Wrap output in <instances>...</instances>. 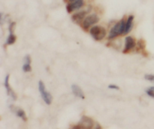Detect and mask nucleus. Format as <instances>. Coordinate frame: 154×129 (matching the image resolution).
I'll return each mask as SVG.
<instances>
[{
  "label": "nucleus",
  "instance_id": "obj_1",
  "mask_svg": "<svg viewBox=\"0 0 154 129\" xmlns=\"http://www.w3.org/2000/svg\"><path fill=\"white\" fill-rule=\"evenodd\" d=\"M126 21L123 18L120 21L117 22L112 29L111 30L109 33V39H114L117 36H120V35L123 34L125 30V27H126Z\"/></svg>",
  "mask_w": 154,
  "mask_h": 129
},
{
  "label": "nucleus",
  "instance_id": "obj_2",
  "mask_svg": "<svg viewBox=\"0 0 154 129\" xmlns=\"http://www.w3.org/2000/svg\"><path fill=\"white\" fill-rule=\"evenodd\" d=\"M90 33L95 40L99 41L103 39L106 36L107 32L104 27L100 26H94L90 29Z\"/></svg>",
  "mask_w": 154,
  "mask_h": 129
},
{
  "label": "nucleus",
  "instance_id": "obj_3",
  "mask_svg": "<svg viewBox=\"0 0 154 129\" xmlns=\"http://www.w3.org/2000/svg\"><path fill=\"white\" fill-rule=\"evenodd\" d=\"M38 89H39V92H40L41 96H42V99L44 100V101H45V102L46 103V104H48V105H51L53 101V97L52 95H51V93L48 92V91L46 90L45 83H44L42 81H39Z\"/></svg>",
  "mask_w": 154,
  "mask_h": 129
},
{
  "label": "nucleus",
  "instance_id": "obj_4",
  "mask_svg": "<svg viewBox=\"0 0 154 129\" xmlns=\"http://www.w3.org/2000/svg\"><path fill=\"white\" fill-rule=\"evenodd\" d=\"M99 21V18L97 15L96 14H92V15H88L85 18L84 21L82 22V27L83 28L87 30L89 27H92L94 24H97Z\"/></svg>",
  "mask_w": 154,
  "mask_h": 129
},
{
  "label": "nucleus",
  "instance_id": "obj_5",
  "mask_svg": "<svg viewBox=\"0 0 154 129\" xmlns=\"http://www.w3.org/2000/svg\"><path fill=\"white\" fill-rule=\"evenodd\" d=\"M78 125H79L81 129H93L94 122H93V120L91 118L84 116L81 118Z\"/></svg>",
  "mask_w": 154,
  "mask_h": 129
},
{
  "label": "nucleus",
  "instance_id": "obj_6",
  "mask_svg": "<svg viewBox=\"0 0 154 129\" xmlns=\"http://www.w3.org/2000/svg\"><path fill=\"white\" fill-rule=\"evenodd\" d=\"M84 5V0H75V2H70L66 6V10L69 13H72V11L81 8Z\"/></svg>",
  "mask_w": 154,
  "mask_h": 129
},
{
  "label": "nucleus",
  "instance_id": "obj_7",
  "mask_svg": "<svg viewBox=\"0 0 154 129\" xmlns=\"http://www.w3.org/2000/svg\"><path fill=\"white\" fill-rule=\"evenodd\" d=\"M135 40L134 38H132V36H127L126 38V42H125V48L123 49V53H127L129 51L132 49V48H135Z\"/></svg>",
  "mask_w": 154,
  "mask_h": 129
},
{
  "label": "nucleus",
  "instance_id": "obj_8",
  "mask_svg": "<svg viewBox=\"0 0 154 129\" xmlns=\"http://www.w3.org/2000/svg\"><path fill=\"white\" fill-rule=\"evenodd\" d=\"M87 12L86 11H79L75 13V15H72V20L75 23H77V24H80V23L83 22L84 20L85 19V17L87 15Z\"/></svg>",
  "mask_w": 154,
  "mask_h": 129
},
{
  "label": "nucleus",
  "instance_id": "obj_9",
  "mask_svg": "<svg viewBox=\"0 0 154 129\" xmlns=\"http://www.w3.org/2000/svg\"><path fill=\"white\" fill-rule=\"evenodd\" d=\"M5 87L6 91H7L8 95H10L14 100L17 99L16 94L14 92V91L11 89L10 85H9V75H7L5 77Z\"/></svg>",
  "mask_w": 154,
  "mask_h": 129
},
{
  "label": "nucleus",
  "instance_id": "obj_10",
  "mask_svg": "<svg viewBox=\"0 0 154 129\" xmlns=\"http://www.w3.org/2000/svg\"><path fill=\"white\" fill-rule=\"evenodd\" d=\"M72 89L74 95H75V96L78 97V98H81V99H84V98H85V96H84V92H83L82 89H81L79 86L77 85H72Z\"/></svg>",
  "mask_w": 154,
  "mask_h": 129
},
{
  "label": "nucleus",
  "instance_id": "obj_11",
  "mask_svg": "<svg viewBox=\"0 0 154 129\" xmlns=\"http://www.w3.org/2000/svg\"><path fill=\"white\" fill-rule=\"evenodd\" d=\"M133 20H134V16L133 15H129V18H127V21L126 23V27H125V30L124 33L123 34H127L129 32L131 31V30L132 29V24H133Z\"/></svg>",
  "mask_w": 154,
  "mask_h": 129
},
{
  "label": "nucleus",
  "instance_id": "obj_12",
  "mask_svg": "<svg viewBox=\"0 0 154 129\" xmlns=\"http://www.w3.org/2000/svg\"><path fill=\"white\" fill-rule=\"evenodd\" d=\"M11 107V108H13V109H11V110H13L15 113H16V115L18 116V117L21 118L23 120L25 121V122H26L27 121L26 115L25 112H24L23 110H21V109H20V108H17V107Z\"/></svg>",
  "mask_w": 154,
  "mask_h": 129
},
{
  "label": "nucleus",
  "instance_id": "obj_13",
  "mask_svg": "<svg viewBox=\"0 0 154 129\" xmlns=\"http://www.w3.org/2000/svg\"><path fill=\"white\" fill-rule=\"evenodd\" d=\"M15 42H16V36H15V35H14V33H10L8 36V37L6 44L10 45H12V44L14 43Z\"/></svg>",
  "mask_w": 154,
  "mask_h": 129
},
{
  "label": "nucleus",
  "instance_id": "obj_14",
  "mask_svg": "<svg viewBox=\"0 0 154 129\" xmlns=\"http://www.w3.org/2000/svg\"><path fill=\"white\" fill-rule=\"evenodd\" d=\"M23 70L24 71V72H30V71L32 70V67H31V65H30V63H26L23 66Z\"/></svg>",
  "mask_w": 154,
  "mask_h": 129
},
{
  "label": "nucleus",
  "instance_id": "obj_15",
  "mask_svg": "<svg viewBox=\"0 0 154 129\" xmlns=\"http://www.w3.org/2000/svg\"><path fill=\"white\" fill-rule=\"evenodd\" d=\"M144 78L147 80V81L152 82L154 83V75L152 74H147V75L144 76Z\"/></svg>",
  "mask_w": 154,
  "mask_h": 129
},
{
  "label": "nucleus",
  "instance_id": "obj_16",
  "mask_svg": "<svg viewBox=\"0 0 154 129\" xmlns=\"http://www.w3.org/2000/svg\"><path fill=\"white\" fill-rule=\"evenodd\" d=\"M146 92H147V94L149 95V96L154 98V89L153 88L150 87V89H148L147 91H146Z\"/></svg>",
  "mask_w": 154,
  "mask_h": 129
},
{
  "label": "nucleus",
  "instance_id": "obj_17",
  "mask_svg": "<svg viewBox=\"0 0 154 129\" xmlns=\"http://www.w3.org/2000/svg\"><path fill=\"white\" fill-rule=\"evenodd\" d=\"M15 24H15L14 22L11 23L10 26H9V32H10V33H14V30Z\"/></svg>",
  "mask_w": 154,
  "mask_h": 129
},
{
  "label": "nucleus",
  "instance_id": "obj_18",
  "mask_svg": "<svg viewBox=\"0 0 154 129\" xmlns=\"http://www.w3.org/2000/svg\"><path fill=\"white\" fill-rule=\"evenodd\" d=\"M108 88L111 89H115V90H119V89H120V88L117 85H110L108 86Z\"/></svg>",
  "mask_w": 154,
  "mask_h": 129
},
{
  "label": "nucleus",
  "instance_id": "obj_19",
  "mask_svg": "<svg viewBox=\"0 0 154 129\" xmlns=\"http://www.w3.org/2000/svg\"><path fill=\"white\" fill-rule=\"evenodd\" d=\"M93 129H102V127H101V125H99V123L96 122V123L95 124L94 127H93Z\"/></svg>",
  "mask_w": 154,
  "mask_h": 129
},
{
  "label": "nucleus",
  "instance_id": "obj_20",
  "mask_svg": "<svg viewBox=\"0 0 154 129\" xmlns=\"http://www.w3.org/2000/svg\"><path fill=\"white\" fill-rule=\"evenodd\" d=\"M73 129H81V128H80V127H79V125H77V126L74 127Z\"/></svg>",
  "mask_w": 154,
  "mask_h": 129
},
{
  "label": "nucleus",
  "instance_id": "obj_21",
  "mask_svg": "<svg viewBox=\"0 0 154 129\" xmlns=\"http://www.w3.org/2000/svg\"><path fill=\"white\" fill-rule=\"evenodd\" d=\"M75 0H69V2H75Z\"/></svg>",
  "mask_w": 154,
  "mask_h": 129
}]
</instances>
